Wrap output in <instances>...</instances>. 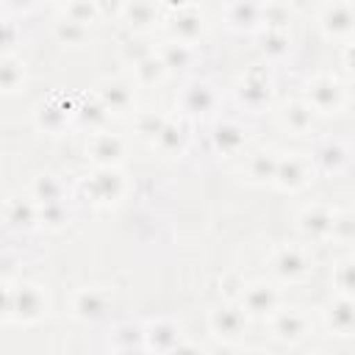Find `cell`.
Here are the masks:
<instances>
[{
    "label": "cell",
    "instance_id": "6da1fadb",
    "mask_svg": "<svg viewBox=\"0 0 355 355\" xmlns=\"http://www.w3.org/2000/svg\"><path fill=\"white\" fill-rule=\"evenodd\" d=\"M47 313V297L39 286L22 283L11 288V319L19 324H36Z\"/></svg>",
    "mask_w": 355,
    "mask_h": 355
},
{
    "label": "cell",
    "instance_id": "7a4b0ae2",
    "mask_svg": "<svg viewBox=\"0 0 355 355\" xmlns=\"http://www.w3.org/2000/svg\"><path fill=\"white\" fill-rule=\"evenodd\" d=\"M347 100V89L341 80L330 78V75H319L308 83V94L305 103L316 111V114H338L344 108Z\"/></svg>",
    "mask_w": 355,
    "mask_h": 355
},
{
    "label": "cell",
    "instance_id": "3957f363",
    "mask_svg": "<svg viewBox=\"0 0 355 355\" xmlns=\"http://www.w3.org/2000/svg\"><path fill=\"white\" fill-rule=\"evenodd\" d=\"M208 330L216 341L222 344H236L244 330H247V313L241 311V305H222L214 308L208 316Z\"/></svg>",
    "mask_w": 355,
    "mask_h": 355
},
{
    "label": "cell",
    "instance_id": "277c9868",
    "mask_svg": "<svg viewBox=\"0 0 355 355\" xmlns=\"http://www.w3.org/2000/svg\"><path fill=\"white\" fill-rule=\"evenodd\" d=\"M272 336L280 341V344H288V347H294V344H300L302 338H308V333H311V319H308V313L305 311H300V308H277L272 316Z\"/></svg>",
    "mask_w": 355,
    "mask_h": 355
},
{
    "label": "cell",
    "instance_id": "5b68a950",
    "mask_svg": "<svg viewBox=\"0 0 355 355\" xmlns=\"http://www.w3.org/2000/svg\"><path fill=\"white\" fill-rule=\"evenodd\" d=\"M272 272L286 283H300L313 272V258L302 247H283L272 255Z\"/></svg>",
    "mask_w": 355,
    "mask_h": 355
},
{
    "label": "cell",
    "instance_id": "8992f818",
    "mask_svg": "<svg viewBox=\"0 0 355 355\" xmlns=\"http://www.w3.org/2000/svg\"><path fill=\"white\" fill-rule=\"evenodd\" d=\"M122 189H125L122 175L114 166H97V172L83 180V191L89 194L92 202H100V205H108V202L119 200Z\"/></svg>",
    "mask_w": 355,
    "mask_h": 355
},
{
    "label": "cell",
    "instance_id": "52a82bcc",
    "mask_svg": "<svg viewBox=\"0 0 355 355\" xmlns=\"http://www.w3.org/2000/svg\"><path fill=\"white\" fill-rule=\"evenodd\" d=\"M280 308V294L269 283H250L241 288V311L255 319H269Z\"/></svg>",
    "mask_w": 355,
    "mask_h": 355
},
{
    "label": "cell",
    "instance_id": "ba28073f",
    "mask_svg": "<svg viewBox=\"0 0 355 355\" xmlns=\"http://www.w3.org/2000/svg\"><path fill=\"white\" fill-rule=\"evenodd\" d=\"M313 178V164L302 155H288V158H277V169H275V183L283 191H300L311 183Z\"/></svg>",
    "mask_w": 355,
    "mask_h": 355
},
{
    "label": "cell",
    "instance_id": "9c48e42d",
    "mask_svg": "<svg viewBox=\"0 0 355 355\" xmlns=\"http://www.w3.org/2000/svg\"><path fill=\"white\" fill-rule=\"evenodd\" d=\"M141 333H144V349L150 352H178V347L183 344L180 327L169 319H155L144 324Z\"/></svg>",
    "mask_w": 355,
    "mask_h": 355
},
{
    "label": "cell",
    "instance_id": "30bf717a",
    "mask_svg": "<svg viewBox=\"0 0 355 355\" xmlns=\"http://www.w3.org/2000/svg\"><path fill=\"white\" fill-rule=\"evenodd\" d=\"M324 327L330 336H338V338H349L352 330H355V305H352V297H341L333 300V305H327L324 311Z\"/></svg>",
    "mask_w": 355,
    "mask_h": 355
},
{
    "label": "cell",
    "instance_id": "8fae6325",
    "mask_svg": "<svg viewBox=\"0 0 355 355\" xmlns=\"http://www.w3.org/2000/svg\"><path fill=\"white\" fill-rule=\"evenodd\" d=\"M352 22H355V17H352V6H349L347 0H336V3H330V6L322 11V28H324V33H327L330 39H344V42H349V36H352Z\"/></svg>",
    "mask_w": 355,
    "mask_h": 355
},
{
    "label": "cell",
    "instance_id": "7c38bea8",
    "mask_svg": "<svg viewBox=\"0 0 355 355\" xmlns=\"http://www.w3.org/2000/svg\"><path fill=\"white\" fill-rule=\"evenodd\" d=\"M108 311V294L103 288H80L72 297V316L78 322H97Z\"/></svg>",
    "mask_w": 355,
    "mask_h": 355
},
{
    "label": "cell",
    "instance_id": "4fadbf2b",
    "mask_svg": "<svg viewBox=\"0 0 355 355\" xmlns=\"http://www.w3.org/2000/svg\"><path fill=\"white\" fill-rule=\"evenodd\" d=\"M333 216H336V211H330L327 205H311V208H305V211L297 216V222H300V230H302L305 236L322 241V239H330Z\"/></svg>",
    "mask_w": 355,
    "mask_h": 355
},
{
    "label": "cell",
    "instance_id": "5bb4252c",
    "mask_svg": "<svg viewBox=\"0 0 355 355\" xmlns=\"http://www.w3.org/2000/svg\"><path fill=\"white\" fill-rule=\"evenodd\" d=\"M269 97H272L269 78L261 75V72H250V75L244 78L241 89H239V100H241L250 111H258V108H263V105L269 103Z\"/></svg>",
    "mask_w": 355,
    "mask_h": 355
},
{
    "label": "cell",
    "instance_id": "9a60e30c",
    "mask_svg": "<svg viewBox=\"0 0 355 355\" xmlns=\"http://www.w3.org/2000/svg\"><path fill=\"white\" fill-rule=\"evenodd\" d=\"M89 155L94 158L97 166H114L116 161H122L125 155V144L119 136H111V133H97L89 144Z\"/></svg>",
    "mask_w": 355,
    "mask_h": 355
},
{
    "label": "cell",
    "instance_id": "2e32d148",
    "mask_svg": "<svg viewBox=\"0 0 355 355\" xmlns=\"http://www.w3.org/2000/svg\"><path fill=\"white\" fill-rule=\"evenodd\" d=\"M97 97H100V103L108 108V114H111V111H114V114H122V111H128V108L133 105V89H130V83H125V80H105V83L100 86Z\"/></svg>",
    "mask_w": 355,
    "mask_h": 355
},
{
    "label": "cell",
    "instance_id": "e0dca14e",
    "mask_svg": "<svg viewBox=\"0 0 355 355\" xmlns=\"http://www.w3.org/2000/svg\"><path fill=\"white\" fill-rule=\"evenodd\" d=\"M214 103H216V94H214V89H211L208 83H189V86L183 89V97H180L183 111L191 114V116L208 114V111L214 108Z\"/></svg>",
    "mask_w": 355,
    "mask_h": 355
},
{
    "label": "cell",
    "instance_id": "ac0fdd59",
    "mask_svg": "<svg viewBox=\"0 0 355 355\" xmlns=\"http://www.w3.org/2000/svg\"><path fill=\"white\" fill-rule=\"evenodd\" d=\"M313 161L319 164L322 172H327V175H338V172L347 166V161H349V150H347L344 141L330 139V141H324V144L316 150Z\"/></svg>",
    "mask_w": 355,
    "mask_h": 355
},
{
    "label": "cell",
    "instance_id": "d6986e66",
    "mask_svg": "<svg viewBox=\"0 0 355 355\" xmlns=\"http://www.w3.org/2000/svg\"><path fill=\"white\" fill-rule=\"evenodd\" d=\"M313 114H316V111H313L308 103H291V105L283 108L280 122H283V128H286L288 133L305 136V133L313 130Z\"/></svg>",
    "mask_w": 355,
    "mask_h": 355
},
{
    "label": "cell",
    "instance_id": "ffe728a7",
    "mask_svg": "<svg viewBox=\"0 0 355 355\" xmlns=\"http://www.w3.org/2000/svg\"><path fill=\"white\" fill-rule=\"evenodd\" d=\"M172 33H175V39L183 42V44L197 42L200 33H202V17H200L197 11H191V8H180V11L172 17Z\"/></svg>",
    "mask_w": 355,
    "mask_h": 355
},
{
    "label": "cell",
    "instance_id": "44dd1931",
    "mask_svg": "<svg viewBox=\"0 0 355 355\" xmlns=\"http://www.w3.org/2000/svg\"><path fill=\"white\" fill-rule=\"evenodd\" d=\"M69 114H72L69 103H61V105H58L55 100H47V103L39 105V111H36V122H39L42 130H47V133H58V130L69 122Z\"/></svg>",
    "mask_w": 355,
    "mask_h": 355
},
{
    "label": "cell",
    "instance_id": "7402d4cb",
    "mask_svg": "<svg viewBox=\"0 0 355 355\" xmlns=\"http://www.w3.org/2000/svg\"><path fill=\"white\" fill-rule=\"evenodd\" d=\"M227 22L236 31H252L261 22V6L255 0H233L227 11Z\"/></svg>",
    "mask_w": 355,
    "mask_h": 355
},
{
    "label": "cell",
    "instance_id": "603a6c76",
    "mask_svg": "<svg viewBox=\"0 0 355 355\" xmlns=\"http://www.w3.org/2000/svg\"><path fill=\"white\" fill-rule=\"evenodd\" d=\"M153 141L161 147V153H166V155H180V153L186 150L189 133H186V128L178 125V122H164V128L158 130V136H155Z\"/></svg>",
    "mask_w": 355,
    "mask_h": 355
},
{
    "label": "cell",
    "instance_id": "cb8c5ba5",
    "mask_svg": "<svg viewBox=\"0 0 355 355\" xmlns=\"http://www.w3.org/2000/svg\"><path fill=\"white\" fill-rule=\"evenodd\" d=\"M122 17L128 19V25L133 31H144L155 22V8L150 0H128L125 8H122Z\"/></svg>",
    "mask_w": 355,
    "mask_h": 355
},
{
    "label": "cell",
    "instance_id": "d4e9b609",
    "mask_svg": "<svg viewBox=\"0 0 355 355\" xmlns=\"http://www.w3.org/2000/svg\"><path fill=\"white\" fill-rule=\"evenodd\" d=\"M214 144H216V150L230 155V153H236L244 144V130L236 122H219L214 128Z\"/></svg>",
    "mask_w": 355,
    "mask_h": 355
},
{
    "label": "cell",
    "instance_id": "484cf974",
    "mask_svg": "<svg viewBox=\"0 0 355 355\" xmlns=\"http://www.w3.org/2000/svg\"><path fill=\"white\" fill-rule=\"evenodd\" d=\"M6 219L14 225V227H33L36 222H39V211H36V205H31V202H25V200H8V205H6Z\"/></svg>",
    "mask_w": 355,
    "mask_h": 355
},
{
    "label": "cell",
    "instance_id": "4316f807",
    "mask_svg": "<svg viewBox=\"0 0 355 355\" xmlns=\"http://www.w3.org/2000/svg\"><path fill=\"white\" fill-rule=\"evenodd\" d=\"M111 349L116 352H133V349H144V333L141 327L133 324H122L111 333Z\"/></svg>",
    "mask_w": 355,
    "mask_h": 355
},
{
    "label": "cell",
    "instance_id": "83f0119b",
    "mask_svg": "<svg viewBox=\"0 0 355 355\" xmlns=\"http://www.w3.org/2000/svg\"><path fill=\"white\" fill-rule=\"evenodd\" d=\"M275 169H277V155H275V153H269V150L255 153V155L250 158V164H247L250 178H252V180H258V183L275 180Z\"/></svg>",
    "mask_w": 355,
    "mask_h": 355
},
{
    "label": "cell",
    "instance_id": "f1b7e54d",
    "mask_svg": "<svg viewBox=\"0 0 355 355\" xmlns=\"http://www.w3.org/2000/svg\"><path fill=\"white\" fill-rule=\"evenodd\" d=\"M136 67V78H139V83H158L164 75H166V64L161 61V55H155V53H150V55H144L141 61H136L133 64Z\"/></svg>",
    "mask_w": 355,
    "mask_h": 355
},
{
    "label": "cell",
    "instance_id": "f546056e",
    "mask_svg": "<svg viewBox=\"0 0 355 355\" xmlns=\"http://www.w3.org/2000/svg\"><path fill=\"white\" fill-rule=\"evenodd\" d=\"M61 197H64V186H61L58 178H53V175L36 178V183H33V200L39 205H44V202H61Z\"/></svg>",
    "mask_w": 355,
    "mask_h": 355
},
{
    "label": "cell",
    "instance_id": "4dcf8cb0",
    "mask_svg": "<svg viewBox=\"0 0 355 355\" xmlns=\"http://www.w3.org/2000/svg\"><path fill=\"white\" fill-rule=\"evenodd\" d=\"M25 80V72H22V64L14 61V58H3L0 61V92H17Z\"/></svg>",
    "mask_w": 355,
    "mask_h": 355
},
{
    "label": "cell",
    "instance_id": "1f68e13d",
    "mask_svg": "<svg viewBox=\"0 0 355 355\" xmlns=\"http://www.w3.org/2000/svg\"><path fill=\"white\" fill-rule=\"evenodd\" d=\"M333 286L338 288L341 297H349L352 294V288H355V266H352L349 258H344V261H338L333 266Z\"/></svg>",
    "mask_w": 355,
    "mask_h": 355
},
{
    "label": "cell",
    "instance_id": "d6a6232c",
    "mask_svg": "<svg viewBox=\"0 0 355 355\" xmlns=\"http://www.w3.org/2000/svg\"><path fill=\"white\" fill-rule=\"evenodd\" d=\"M55 36H58V42L61 44H83L86 42V36H89V31H86V25L83 22H75V19H64V22H58L55 25Z\"/></svg>",
    "mask_w": 355,
    "mask_h": 355
},
{
    "label": "cell",
    "instance_id": "836d02e7",
    "mask_svg": "<svg viewBox=\"0 0 355 355\" xmlns=\"http://www.w3.org/2000/svg\"><path fill=\"white\" fill-rule=\"evenodd\" d=\"M161 61L166 64V69H172V67H189V64H191V44L169 42V44L161 50Z\"/></svg>",
    "mask_w": 355,
    "mask_h": 355
},
{
    "label": "cell",
    "instance_id": "e575fe53",
    "mask_svg": "<svg viewBox=\"0 0 355 355\" xmlns=\"http://www.w3.org/2000/svg\"><path fill=\"white\" fill-rule=\"evenodd\" d=\"M78 119H80L83 125H89V128H103L105 119H108V108H105V105L100 103V97H97V100H92V103H86V105L78 108Z\"/></svg>",
    "mask_w": 355,
    "mask_h": 355
},
{
    "label": "cell",
    "instance_id": "d590c367",
    "mask_svg": "<svg viewBox=\"0 0 355 355\" xmlns=\"http://www.w3.org/2000/svg\"><path fill=\"white\" fill-rule=\"evenodd\" d=\"M261 22H263L269 31H283L286 22H288V8H286V6H277V3L261 6Z\"/></svg>",
    "mask_w": 355,
    "mask_h": 355
},
{
    "label": "cell",
    "instance_id": "8d00e7d4",
    "mask_svg": "<svg viewBox=\"0 0 355 355\" xmlns=\"http://www.w3.org/2000/svg\"><path fill=\"white\" fill-rule=\"evenodd\" d=\"M67 17L75 22H92L97 17V3L94 0H69L67 3Z\"/></svg>",
    "mask_w": 355,
    "mask_h": 355
},
{
    "label": "cell",
    "instance_id": "74e56055",
    "mask_svg": "<svg viewBox=\"0 0 355 355\" xmlns=\"http://www.w3.org/2000/svg\"><path fill=\"white\" fill-rule=\"evenodd\" d=\"M355 236V222H352V214H336L333 216V230H330V239L336 241H352Z\"/></svg>",
    "mask_w": 355,
    "mask_h": 355
},
{
    "label": "cell",
    "instance_id": "f35d334b",
    "mask_svg": "<svg viewBox=\"0 0 355 355\" xmlns=\"http://www.w3.org/2000/svg\"><path fill=\"white\" fill-rule=\"evenodd\" d=\"M263 53L272 55V58H280L288 53V36L283 31H269L266 33V42H263Z\"/></svg>",
    "mask_w": 355,
    "mask_h": 355
},
{
    "label": "cell",
    "instance_id": "ab89813d",
    "mask_svg": "<svg viewBox=\"0 0 355 355\" xmlns=\"http://www.w3.org/2000/svg\"><path fill=\"white\" fill-rule=\"evenodd\" d=\"M39 219L50 227H58L64 219H67V211H64V202H44L39 208Z\"/></svg>",
    "mask_w": 355,
    "mask_h": 355
},
{
    "label": "cell",
    "instance_id": "60d3db41",
    "mask_svg": "<svg viewBox=\"0 0 355 355\" xmlns=\"http://www.w3.org/2000/svg\"><path fill=\"white\" fill-rule=\"evenodd\" d=\"M164 116H155V114H141L139 116V122H136V128H139V133L144 136V139H155L158 136V130L164 128Z\"/></svg>",
    "mask_w": 355,
    "mask_h": 355
},
{
    "label": "cell",
    "instance_id": "b9f144b4",
    "mask_svg": "<svg viewBox=\"0 0 355 355\" xmlns=\"http://www.w3.org/2000/svg\"><path fill=\"white\" fill-rule=\"evenodd\" d=\"M150 53H153V50H150V47H144V42H130V44L125 47V58H128V61H133V64H136V61H141V58H144V55H150Z\"/></svg>",
    "mask_w": 355,
    "mask_h": 355
},
{
    "label": "cell",
    "instance_id": "7bdbcfd3",
    "mask_svg": "<svg viewBox=\"0 0 355 355\" xmlns=\"http://www.w3.org/2000/svg\"><path fill=\"white\" fill-rule=\"evenodd\" d=\"M14 42H17V28L11 22H0V50L14 47Z\"/></svg>",
    "mask_w": 355,
    "mask_h": 355
},
{
    "label": "cell",
    "instance_id": "ee69618b",
    "mask_svg": "<svg viewBox=\"0 0 355 355\" xmlns=\"http://www.w3.org/2000/svg\"><path fill=\"white\" fill-rule=\"evenodd\" d=\"M97 3V14L108 17V14H122L125 8V0H94Z\"/></svg>",
    "mask_w": 355,
    "mask_h": 355
},
{
    "label": "cell",
    "instance_id": "f6af8a7d",
    "mask_svg": "<svg viewBox=\"0 0 355 355\" xmlns=\"http://www.w3.org/2000/svg\"><path fill=\"white\" fill-rule=\"evenodd\" d=\"M11 319V288L0 283V322Z\"/></svg>",
    "mask_w": 355,
    "mask_h": 355
},
{
    "label": "cell",
    "instance_id": "bcb514c9",
    "mask_svg": "<svg viewBox=\"0 0 355 355\" xmlns=\"http://www.w3.org/2000/svg\"><path fill=\"white\" fill-rule=\"evenodd\" d=\"M0 272H3V275H14V272H17V258L3 255V258H0Z\"/></svg>",
    "mask_w": 355,
    "mask_h": 355
},
{
    "label": "cell",
    "instance_id": "7dc6e473",
    "mask_svg": "<svg viewBox=\"0 0 355 355\" xmlns=\"http://www.w3.org/2000/svg\"><path fill=\"white\" fill-rule=\"evenodd\" d=\"M36 0H8V6H14V8H31Z\"/></svg>",
    "mask_w": 355,
    "mask_h": 355
},
{
    "label": "cell",
    "instance_id": "c3c4849f",
    "mask_svg": "<svg viewBox=\"0 0 355 355\" xmlns=\"http://www.w3.org/2000/svg\"><path fill=\"white\" fill-rule=\"evenodd\" d=\"M67 3H69V0H67Z\"/></svg>",
    "mask_w": 355,
    "mask_h": 355
}]
</instances>
